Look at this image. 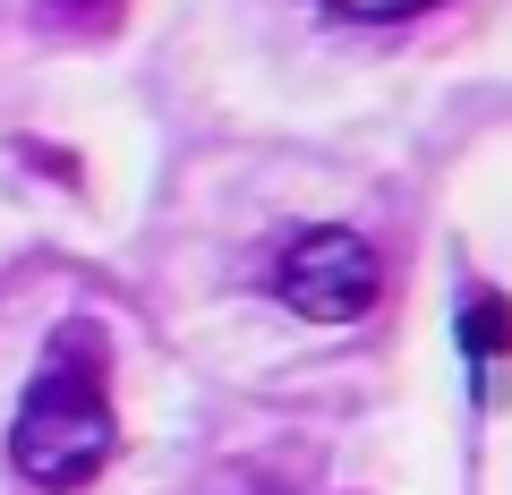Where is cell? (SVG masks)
I'll list each match as a JSON object with an SVG mask.
<instances>
[{"label":"cell","mask_w":512,"mask_h":495,"mask_svg":"<svg viewBox=\"0 0 512 495\" xmlns=\"http://www.w3.org/2000/svg\"><path fill=\"white\" fill-rule=\"evenodd\" d=\"M342 18H419V9H436V0H333Z\"/></svg>","instance_id":"4"},{"label":"cell","mask_w":512,"mask_h":495,"mask_svg":"<svg viewBox=\"0 0 512 495\" xmlns=\"http://www.w3.org/2000/svg\"><path fill=\"white\" fill-rule=\"evenodd\" d=\"M461 350H470L478 367H495V359H512V308H504V291H461Z\"/></svg>","instance_id":"3"},{"label":"cell","mask_w":512,"mask_h":495,"mask_svg":"<svg viewBox=\"0 0 512 495\" xmlns=\"http://www.w3.org/2000/svg\"><path fill=\"white\" fill-rule=\"evenodd\" d=\"M43 9H52V18H69V26H103L120 0H43Z\"/></svg>","instance_id":"5"},{"label":"cell","mask_w":512,"mask_h":495,"mask_svg":"<svg viewBox=\"0 0 512 495\" xmlns=\"http://www.w3.org/2000/svg\"><path fill=\"white\" fill-rule=\"evenodd\" d=\"M274 291H282V308L308 316V325H350V316L376 308L384 265H376V248H367L359 231L316 222V231H299L291 248L274 257Z\"/></svg>","instance_id":"2"},{"label":"cell","mask_w":512,"mask_h":495,"mask_svg":"<svg viewBox=\"0 0 512 495\" xmlns=\"http://www.w3.org/2000/svg\"><path fill=\"white\" fill-rule=\"evenodd\" d=\"M111 444H120V427H111L103 367L86 359V333H60L52 367H43L35 385H26V402H18L9 461H18L26 487H43V495H77V487H94V478H103Z\"/></svg>","instance_id":"1"}]
</instances>
